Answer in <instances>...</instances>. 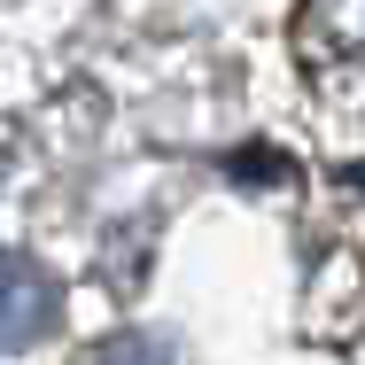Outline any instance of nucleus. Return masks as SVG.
<instances>
[{"mask_svg":"<svg viewBox=\"0 0 365 365\" xmlns=\"http://www.w3.org/2000/svg\"><path fill=\"white\" fill-rule=\"evenodd\" d=\"M55 327V280L39 264H0V350H31Z\"/></svg>","mask_w":365,"mask_h":365,"instance_id":"f03ea898","label":"nucleus"},{"mask_svg":"<svg viewBox=\"0 0 365 365\" xmlns=\"http://www.w3.org/2000/svg\"><path fill=\"white\" fill-rule=\"evenodd\" d=\"M303 47L311 63H327L334 86L365 78V0H311L303 8Z\"/></svg>","mask_w":365,"mask_h":365,"instance_id":"f257e3e1","label":"nucleus"},{"mask_svg":"<svg viewBox=\"0 0 365 365\" xmlns=\"http://www.w3.org/2000/svg\"><path fill=\"white\" fill-rule=\"evenodd\" d=\"M86 365H171V350H163L155 334H117V342H101Z\"/></svg>","mask_w":365,"mask_h":365,"instance_id":"7ed1b4c3","label":"nucleus"}]
</instances>
